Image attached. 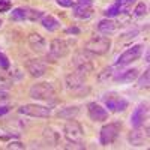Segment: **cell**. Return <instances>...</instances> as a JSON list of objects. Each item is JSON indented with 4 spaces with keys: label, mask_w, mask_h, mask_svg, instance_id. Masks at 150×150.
I'll return each mask as SVG.
<instances>
[{
    "label": "cell",
    "mask_w": 150,
    "mask_h": 150,
    "mask_svg": "<svg viewBox=\"0 0 150 150\" xmlns=\"http://www.w3.org/2000/svg\"><path fill=\"white\" fill-rule=\"evenodd\" d=\"M111 48V39L108 36H93L84 44V51L93 56H104Z\"/></svg>",
    "instance_id": "obj_1"
},
{
    "label": "cell",
    "mask_w": 150,
    "mask_h": 150,
    "mask_svg": "<svg viewBox=\"0 0 150 150\" xmlns=\"http://www.w3.org/2000/svg\"><path fill=\"white\" fill-rule=\"evenodd\" d=\"M120 129H122V122H111V123L104 125L101 128V132H99V143L102 146L112 144L117 140Z\"/></svg>",
    "instance_id": "obj_2"
},
{
    "label": "cell",
    "mask_w": 150,
    "mask_h": 150,
    "mask_svg": "<svg viewBox=\"0 0 150 150\" xmlns=\"http://www.w3.org/2000/svg\"><path fill=\"white\" fill-rule=\"evenodd\" d=\"M29 95H30V98L36 99V101H50V99L54 98L56 92H54L53 84H50V83H36L30 87Z\"/></svg>",
    "instance_id": "obj_3"
},
{
    "label": "cell",
    "mask_w": 150,
    "mask_h": 150,
    "mask_svg": "<svg viewBox=\"0 0 150 150\" xmlns=\"http://www.w3.org/2000/svg\"><path fill=\"white\" fill-rule=\"evenodd\" d=\"M69 53V44L65 39H53L50 42V50L47 54V60L54 63Z\"/></svg>",
    "instance_id": "obj_4"
},
{
    "label": "cell",
    "mask_w": 150,
    "mask_h": 150,
    "mask_svg": "<svg viewBox=\"0 0 150 150\" xmlns=\"http://www.w3.org/2000/svg\"><path fill=\"white\" fill-rule=\"evenodd\" d=\"M102 101L105 104V108H108L112 112H123L129 107V102L126 101V99L122 98L117 93H114V92H110L105 96H102Z\"/></svg>",
    "instance_id": "obj_5"
},
{
    "label": "cell",
    "mask_w": 150,
    "mask_h": 150,
    "mask_svg": "<svg viewBox=\"0 0 150 150\" xmlns=\"http://www.w3.org/2000/svg\"><path fill=\"white\" fill-rule=\"evenodd\" d=\"M42 17H44L42 11L32 9V8H15L11 12V20L12 21H24V20L39 21Z\"/></svg>",
    "instance_id": "obj_6"
},
{
    "label": "cell",
    "mask_w": 150,
    "mask_h": 150,
    "mask_svg": "<svg viewBox=\"0 0 150 150\" xmlns=\"http://www.w3.org/2000/svg\"><path fill=\"white\" fill-rule=\"evenodd\" d=\"M20 114L29 116V117H38V119H48L51 116V108L38 105V104H26L18 108Z\"/></svg>",
    "instance_id": "obj_7"
},
{
    "label": "cell",
    "mask_w": 150,
    "mask_h": 150,
    "mask_svg": "<svg viewBox=\"0 0 150 150\" xmlns=\"http://www.w3.org/2000/svg\"><path fill=\"white\" fill-rule=\"evenodd\" d=\"M143 50H144V47H143L141 44H137V45H132V47L126 48V50H125V51L119 56L116 65H119V66H126V65L132 63V62L138 60V59L141 57V54H143Z\"/></svg>",
    "instance_id": "obj_8"
},
{
    "label": "cell",
    "mask_w": 150,
    "mask_h": 150,
    "mask_svg": "<svg viewBox=\"0 0 150 150\" xmlns=\"http://www.w3.org/2000/svg\"><path fill=\"white\" fill-rule=\"evenodd\" d=\"M63 132H65V138L68 141H74V143H83V137H84V131H83V126L77 122V120H71L65 125L63 128Z\"/></svg>",
    "instance_id": "obj_9"
},
{
    "label": "cell",
    "mask_w": 150,
    "mask_h": 150,
    "mask_svg": "<svg viewBox=\"0 0 150 150\" xmlns=\"http://www.w3.org/2000/svg\"><path fill=\"white\" fill-rule=\"evenodd\" d=\"M149 117V104L147 102H143L137 107L132 114H131V126L135 129V128H141L144 122L147 120Z\"/></svg>",
    "instance_id": "obj_10"
},
{
    "label": "cell",
    "mask_w": 150,
    "mask_h": 150,
    "mask_svg": "<svg viewBox=\"0 0 150 150\" xmlns=\"http://www.w3.org/2000/svg\"><path fill=\"white\" fill-rule=\"evenodd\" d=\"M86 77H87V74L77 69L75 72L69 74L68 77H66V87H68V90L71 92H75V90H78L80 87L86 86Z\"/></svg>",
    "instance_id": "obj_11"
},
{
    "label": "cell",
    "mask_w": 150,
    "mask_h": 150,
    "mask_svg": "<svg viewBox=\"0 0 150 150\" xmlns=\"http://www.w3.org/2000/svg\"><path fill=\"white\" fill-rule=\"evenodd\" d=\"M26 69L33 78H41L47 74V63L41 59H30L26 63Z\"/></svg>",
    "instance_id": "obj_12"
},
{
    "label": "cell",
    "mask_w": 150,
    "mask_h": 150,
    "mask_svg": "<svg viewBox=\"0 0 150 150\" xmlns=\"http://www.w3.org/2000/svg\"><path fill=\"white\" fill-rule=\"evenodd\" d=\"M87 112H89V117L95 122H104L108 119V111L107 108H104L101 104L98 102H90L87 104Z\"/></svg>",
    "instance_id": "obj_13"
},
{
    "label": "cell",
    "mask_w": 150,
    "mask_h": 150,
    "mask_svg": "<svg viewBox=\"0 0 150 150\" xmlns=\"http://www.w3.org/2000/svg\"><path fill=\"white\" fill-rule=\"evenodd\" d=\"M128 141L131 146H143L149 141V126H146V129L141 128H135V131H132L128 137Z\"/></svg>",
    "instance_id": "obj_14"
},
{
    "label": "cell",
    "mask_w": 150,
    "mask_h": 150,
    "mask_svg": "<svg viewBox=\"0 0 150 150\" xmlns=\"http://www.w3.org/2000/svg\"><path fill=\"white\" fill-rule=\"evenodd\" d=\"M138 69L137 68H132V69H128V71H120L112 81H116V83H132L137 80V77H138Z\"/></svg>",
    "instance_id": "obj_15"
},
{
    "label": "cell",
    "mask_w": 150,
    "mask_h": 150,
    "mask_svg": "<svg viewBox=\"0 0 150 150\" xmlns=\"http://www.w3.org/2000/svg\"><path fill=\"white\" fill-rule=\"evenodd\" d=\"M29 45L33 51L41 53L44 51V48L47 47V41L44 39V36H41L39 33H30L29 36Z\"/></svg>",
    "instance_id": "obj_16"
},
{
    "label": "cell",
    "mask_w": 150,
    "mask_h": 150,
    "mask_svg": "<svg viewBox=\"0 0 150 150\" xmlns=\"http://www.w3.org/2000/svg\"><path fill=\"white\" fill-rule=\"evenodd\" d=\"M96 29H98V32L101 35L108 36V35H112L116 32V23L112 20H110V18H104V20H101L98 23Z\"/></svg>",
    "instance_id": "obj_17"
},
{
    "label": "cell",
    "mask_w": 150,
    "mask_h": 150,
    "mask_svg": "<svg viewBox=\"0 0 150 150\" xmlns=\"http://www.w3.org/2000/svg\"><path fill=\"white\" fill-rule=\"evenodd\" d=\"M41 24H42V27L48 32H57L60 29V21L57 18H54L53 15H48V14H44V17L39 20Z\"/></svg>",
    "instance_id": "obj_18"
},
{
    "label": "cell",
    "mask_w": 150,
    "mask_h": 150,
    "mask_svg": "<svg viewBox=\"0 0 150 150\" xmlns=\"http://www.w3.org/2000/svg\"><path fill=\"white\" fill-rule=\"evenodd\" d=\"M117 74H119V71H117V65H116V66L104 68L101 72L98 74V81H99V83H108V81H112Z\"/></svg>",
    "instance_id": "obj_19"
},
{
    "label": "cell",
    "mask_w": 150,
    "mask_h": 150,
    "mask_svg": "<svg viewBox=\"0 0 150 150\" xmlns=\"http://www.w3.org/2000/svg\"><path fill=\"white\" fill-rule=\"evenodd\" d=\"M72 14L75 18L78 20H89L93 15V9L92 8H86V6H80V5H74L72 6Z\"/></svg>",
    "instance_id": "obj_20"
},
{
    "label": "cell",
    "mask_w": 150,
    "mask_h": 150,
    "mask_svg": "<svg viewBox=\"0 0 150 150\" xmlns=\"http://www.w3.org/2000/svg\"><path fill=\"white\" fill-rule=\"evenodd\" d=\"M78 114H80V107L72 105V107H65V108H62V110L57 112V117L65 119V120H72V119L77 117Z\"/></svg>",
    "instance_id": "obj_21"
},
{
    "label": "cell",
    "mask_w": 150,
    "mask_h": 150,
    "mask_svg": "<svg viewBox=\"0 0 150 150\" xmlns=\"http://www.w3.org/2000/svg\"><path fill=\"white\" fill-rule=\"evenodd\" d=\"M137 83H138L140 89H149L150 87V69L147 68L140 77H137Z\"/></svg>",
    "instance_id": "obj_22"
},
{
    "label": "cell",
    "mask_w": 150,
    "mask_h": 150,
    "mask_svg": "<svg viewBox=\"0 0 150 150\" xmlns=\"http://www.w3.org/2000/svg\"><path fill=\"white\" fill-rule=\"evenodd\" d=\"M123 12V9H122V6H120V3H119V0H116V3L112 5V6H110L108 9H105V18H112V17H117V15H120Z\"/></svg>",
    "instance_id": "obj_23"
},
{
    "label": "cell",
    "mask_w": 150,
    "mask_h": 150,
    "mask_svg": "<svg viewBox=\"0 0 150 150\" xmlns=\"http://www.w3.org/2000/svg\"><path fill=\"white\" fill-rule=\"evenodd\" d=\"M44 137H45V141H47L50 146H56V144L59 143V135H57V132H54L53 129H45Z\"/></svg>",
    "instance_id": "obj_24"
},
{
    "label": "cell",
    "mask_w": 150,
    "mask_h": 150,
    "mask_svg": "<svg viewBox=\"0 0 150 150\" xmlns=\"http://www.w3.org/2000/svg\"><path fill=\"white\" fill-rule=\"evenodd\" d=\"M134 15L135 17H144V15H147V5L144 2L137 3V6L134 9Z\"/></svg>",
    "instance_id": "obj_25"
},
{
    "label": "cell",
    "mask_w": 150,
    "mask_h": 150,
    "mask_svg": "<svg viewBox=\"0 0 150 150\" xmlns=\"http://www.w3.org/2000/svg\"><path fill=\"white\" fill-rule=\"evenodd\" d=\"M14 84V80H11L9 77H6L5 74H0V90H6Z\"/></svg>",
    "instance_id": "obj_26"
},
{
    "label": "cell",
    "mask_w": 150,
    "mask_h": 150,
    "mask_svg": "<svg viewBox=\"0 0 150 150\" xmlns=\"http://www.w3.org/2000/svg\"><path fill=\"white\" fill-rule=\"evenodd\" d=\"M138 33H140V30H138V29L129 30V32H126L125 35H122V36H120V41H129V39H134V38L138 36Z\"/></svg>",
    "instance_id": "obj_27"
},
{
    "label": "cell",
    "mask_w": 150,
    "mask_h": 150,
    "mask_svg": "<svg viewBox=\"0 0 150 150\" xmlns=\"http://www.w3.org/2000/svg\"><path fill=\"white\" fill-rule=\"evenodd\" d=\"M11 66V62L9 59L3 54V53H0V69H3V71H8Z\"/></svg>",
    "instance_id": "obj_28"
},
{
    "label": "cell",
    "mask_w": 150,
    "mask_h": 150,
    "mask_svg": "<svg viewBox=\"0 0 150 150\" xmlns=\"http://www.w3.org/2000/svg\"><path fill=\"white\" fill-rule=\"evenodd\" d=\"M6 149H8V150H12V149H18V150H23V149H26V146H24L23 143H20V141H11V143L6 146Z\"/></svg>",
    "instance_id": "obj_29"
},
{
    "label": "cell",
    "mask_w": 150,
    "mask_h": 150,
    "mask_svg": "<svg viewBox=\"0 0 150 150\" xmlns=\"http://www.w3.org/2000/svg\"><path fill=\"white\" fill-rule=\"evenodd\" d=\"M56 3L62 8H72L75 5V0H56Z\"/></svg>",
    "instance_id": "obj_30"
},
{
    "label": "cell",
    "mask_w": 150,
    "mask_h": 150,
    "mask_svg": "<svg viewBox=\"0 0 150 150\" xmlns=\"http://www.w3.org/2000/svg\"><path fill=\"white\" fill-rule=\"evenodd\" d=\"M11 6H12V3L9 2V0H0V14H2V12L9 11Z\"/></svg>",
    "instance_id": "obj_31"
},
{
    "label": "cell",
    "mask_w": 150,
    "mask_h": 150,
    "mask_svg": "<svg viewBox=\"0 0 150 150\" xmlns=\"http://www.w3.org/2000/svg\"><path fill=\"white\" fill-rule=\"evenodd\" d=\"M135 2H137V0H119V3H120L123 12H126V9H128L129 6H132Z\"/></svg>",
    "instance_id": "obj_32"
},
{
    "label": "cell",
    "mask_w": 150,
    "mask_h": 150,
    "mask_svg": "<svg viewBox=\"0 0 150 150\" xmlns=\"http://www.w3.org/2000/svg\"><path fill=\"white\" fill-rule=\"evenodd\" d=\"M65 149H78V150H83V149H86V146L83 144V143H74V141H69V144H66L65 146Z\"/></svg>",
    "instance_id": "obj_33"
},
{
    "label": "cell",
    "mask_w": 150,
    "mask_h": 150,
    "mask_svg": "<svg viewBox=\"0 0 150 150\" xmlns=\"http://www.w3.org/2000/svg\"><path fill=\"white\" fill-rule=\"evenodd\" d=\"M11 138H18V134H5L0 131V140H11Z\"/></svg>",
    "instance_id": "obj_34"
},
{
    "label": "cell",
    "mask_w": 150,
    "mask_h": 150,
    "mask_svg": "<svg viewBox=\"0 0 150 150\" xmlns=\"http://www.w3.org/2000/svg\"><path fill=\"white\" fill-rule=\"evenodd\" d=\"M65 33H66V35H80V33H81V30H80L78 27L72 26V27H68V29H65Z\"/></svg>",
    "instance_id": "obj_35"
},
{
    "label": "cell",
    "mask_w": 150,
    "mask_h": 150,
    "mask_svg": "<svg viewBox=\"0 0 150 150\" xmlns=\"http://www.w3.org/2000/svg\"><path fill=\"white\" fill-rule=\"evenodd\" d=\"M77 5H80V6H86V8H92L93 0H77Z\"/></svg>",
    "instance_id": "obj_36"
},
{
    "label": "cell",
    "mask_w": 150,
    "mask_h": 150,
    "mask_svg": "<svg viewBox=\"0 0 150 150\" xmlns=\"http://www.w3.org/2000/svg\"><path fill=\"white\" fill-rule=\"evenodd\" d=\"M9 107H0V117H2V116H5V114H8V112H9Z\"/></svg>",
    "instance_id": "obj_37"
},
{
    "label": "cell",
    "mask_w": 150,
    "mask_h": 150,
    "mask_svg": "<svg viewBox=\"0 0 150 150\" xmlns=\"http://www.w3.org/2000/svg\"><path fill=\"white\" fill-rule=\"evenodd\" d=\"M5 99H8V93L5 90H0V101H5Z\"/></svg>",
    "instance_id": "obj_38"
},
{
    "label": "cell",
    "mask_w": 150,
    "mask_h": 150,
    "mask_svg": "<svg viewBox=\"0 0 150 150\" xmlns=\"http://www.w3.org/2000/svg\"><path fill=\"white\" fill-rule=\"evenodd\" d=\"M2 24H3V23H2V20H0V27H2Z\"/></svg>",
    "instance_id": "obj_39"
}]
</instances>
